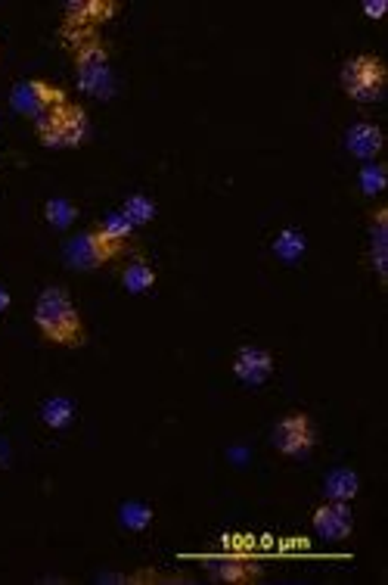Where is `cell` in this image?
<instances>
[{"mask_svg":"<svg viewBox=\"0 0 388 585\" xmlns=\"http://www.w3.org/2000/svg\"><path fill=\"white\" fill-rule=\"evenodd\" d=\"M35 327L41 330L47 343L59 349H81L88 343V327L66 287L41 290L35 303Z\"/></svg>","mask_w":388,"mask_h":585,"instance_id":"cell-1","label":"cell"},{"mask_svg":"<svg viewBox=\"0 0 388 585\" xmlns=\"http://www.w3.org/2000/svg\"><path fill=\"white\" fill-rule=\"evenodd\" d=\"M35 134L44 146H53V150H75L88 141V112L72 100H62L35 122Z\"/></svg>","mask_w":388,"mask_h":585,"instance_id":"cell-2","label":"cell"},{"mask_svg":"<svg viewBox=\"0 0 388 585\" xmlns=\"http://www.w3.org/2000/svg\"><path fill=\"white\" fill-rule=\"evenodd\" d=\"M72 57H75V72H78V88L97 100L112 97L115 75H112V63H109V50L103 48V41L93 35H81V41L72 44Z\"/></svg>","mask_w":388,"mask_h":585,"instance_id":"cell-3","label":"cell"},{"mask_svg":"<svg viewBox=\"0 0 388 585\" xmlns=\"http://www.w3.org/2000/svg\"><path fill=\"white\" fill-rule=\"evenodd\" d=\"M341 90L354 103H376L385 90V63L376 53H357L341 66Z\"/></svg>","mask_w":388,"mask_h":585,"instance_id":"cell-4","label":"cell"},{"mask_svg":"<svg viewBox=\"0 0 388 585\" xmlns=\"http://www.w3.org/2000/svg\"><path fill=\"white\" fill-rule=\"evenodd\" d=\"M270 442H274V449L279 452V455L301 458L305 452L314 449L317 430H314V423H310V418L305 411H289L277 420L274 433H270Z\"/></svg>","mask_w":388,"mask_h":585,"instance_id":"cell-5","label":"cell"},{"mask_svg":"<svg viewBox=\"0 0 388 585\" xmlns=\"http://www.w3.org/2000/svg\"><path fill=\"white\" fill-rule=\"evenodd\" d=\"M62 100H66V94H62L59 88H53V84H47V81H37V79L19 81L13 88V106L35 122L41 119L47 110H53L57 103H62Z\"/></svg>","mask_w":388,"mask_h":585,"instance_id":"cell-6","label":"cell"},{"mask_svg":"<svg viewBox=\"0 0 388 585\" xmlns=\"http://www.w3.org/2000/svg\"><path fill=\"white\" fill-rule=\"evenodd\" d=\"M310 526H314V533L326 538V542H345L354 529V514L351 507H348V502H330V498H326V502L317 505L314 514H310Z\"/></svg>","mask_w":388,"mask_h":585,"instance_id":"cell-7","label":"cell"},{"mask_svg":"<svg viewBox=\"0 0 388 585\" xmlns=\"http://www.w3.org/2000/svg\"><path fill=\"white\" fill-rule=\"evenodd\" d=\"M233 374L236 380H243L246 387H261L264 380H270L274 374V356L261 346H243L233 356Z\"/></svg>","mask_w":388,"mask_h":585,"instance_id":"cell-8","label":"cell"},{"mask_svg":"<svg viewBox=\"0 0 388 585\" xmlns=\"http://www.w3.org/2000/svg\"><path fill=\"white\" fill-rule=\"evenodd\" d=\"M370 265L379 287H385L388 283V271H385L388 268V209L385 206H379L370 221Z\"/></svg>","mask_w":388,"mask_h":585,"instance_id":"cell-9","label":"cell"},{"mask_svg":"<svg viewBox=\"0 0 388 585\" xmlns=\"http://www.w3.org/2000/svg\"><path fill=\"white\" fill-rule=\"evenodd\" d=\"M383 144H385V137H383V128L379 125H372V122H357V125H351L345 131V146H348V153L357 159H372V156H379V150H383Z\"/></svg>","mask_w":388,"mask_h":585,"instance_id":"cell-10","label":"cell"},{"mask_svg":"<svg viewBox=\"0 0 388 585\" xmlns=\"http://www.w3.org/2000/svg\"><path fill=\"white\" fill-rule=\"evenodd\" d=\"M208 567H212V576L217 582L227 585H248L261 580V567L248 558H215Z\"/></svg>","mask_w":388,"mask_h":585,"instance_id":"cell-11","label":"cell"},{"mask_svg":"<svg viewBox=\"0 0 388 585\" xmlns=\"http://www.w3.org/2000/svg\"><path fill=\"white\" fill-rule=\"evenodd\" d=\"M37 418H41L44 427H50V430H68L75 423V402L68 396H50V399H44Z\"/></svg>","mask_w":388,"mask_h":585,"instance_id":"cell-12","label":"cell"},{"mask_svg":"<svg viewBox=\"0 0 388 585\" xmlns=\"http://www.w3.org/2000/svg\"><path fill=\"white\" fill-rule=\"evenodd\" d=\"M323 492L330 502H351V498L361 492V476H357L351 467H339L323 480Z\"/></svg>","mask_w":388,"mask_h":585,"instance_id":"cell-13","label":"cell"},{"mask_svg":"<svg viewBox=\"0 0 388 585\" xmlns=\"http://www.w3.org/2000/svg\"><path fill=\"white\" fill-rule=\"evenodd\" d=\"M121 287L131 292V296H140V292L155 287V271L146 259H134L121 268Z\"/></svg>","mask_w":388,"mask_h":585,"instance_id":"cell-14","label":"cell"},{"mask_svg":"<svg viewBox=\"0 0 388 585\" xmlns=\"http://www.w3.org/2000/svg\"><path fill=\"white\" fill-rule=\"evenodd\" d=\"M305 250H308V237L301 234L299 228H283L274 237V256L279 261H286V265H295V261L305 256Z\"/></svg>","mask_w":388,"mask_h":585,"instance_id":"cell-15","label":"cell"},{"mask_svg":"<svg viewBox=\"0 0 388 585\" xmlns=\"http://www.w3.org/2000/svg\"><path fill=\"white\" fill-rule=\"evenodd\" d=\"M66 259H68V265L78 268V271H93V268H100L103 261H100V252H97V246H93V237H90V230L88 234H81V237H75L72 243H68V250H66Z\"/></svg>","mask_w":388,"mask_h":585,"instance_id":"cell-16","label":"cell"},{"mask_svg":"<svg viewBox=\"0 0 388 585\" xmlns=\"http://www.w3.org/2000/svg\"><path fill=\"white\" fill-rule=\"evenodd\" d=\"M44 221L53 230H66L78 221V206L68 197H50L44 203Z\"/></svg>","mask_w":388,"mask_h":585,"instance_id":"cell-17","label":"cell"},{"mask_svg":"<svg viewBox=\"0 0 388 585\" xmlns=\"http://www.w3.org/2000/svg\"><path fill=\"white\" fill-rule=\"evenodd\" d=\"M119 212H121L124 218H128L134 228H143V225H150V221L155 218L159 206H155V199L146 197V194H131L128 199H124V206H121Z\"/></svg>","mask_w":388,"mask_h":585,"instance_id":"cell-18","label":"cell"},{"mask_svg":"<svg viewBox=\"0 0 388 585\" xmlns=\"http://www.w3.org/2000/svg\"><path fill=\"white\" fill-rule=\"evenodd\" d=\"M155 511L146 502H124L119 511V523L128 533H143V529L152 526Z\"/></svg>","mask_w":388,"mask_h":585,"instance_id":"cell-19","label":"cell"},{"mask_svg":"<svg viewBox=\"0 0 388 585\" xmlns=\"http://www.w3.org/2000/svg\"><path fill=\"white\" fill-rule=\"evenodd\" d=\"M119 10L115 4H68L66 6V16H68V26H88V22H103L106 16H112V13Z\"/></svg>","mask_w":388,"mask_h":585,"instance_id":"cell-20","label":"cell"},{"mask_svg":"<svg viewBox=\"0 0 388 585\" xmlns=\"http://www.w3.org/2000/svg\"><path fill=\"white\" fill-rule=\"evenodd\" d=\"M100 234H106L109 240H115V243H124L128 246V240L134 237V225H131L128 218H124L121 212H109L103 221L97 225Z\"/></svg>","mask_w":388,"mask_h":585,"instance_id":"cell-21","label":"cell"},{"mask_svg":"<svg viewBox=\"0 0 388 585\" xmlns=\"http://www.w3.org/2000/svg\"><path fill=\"white\" fill-rule=\"evenodd\" d=\"M357 184H361V190L367 197H379L385 190V184H388V172H385V165H379V163H367L361 168V175H357Z\"/></svg>","mask_w":388,"mask_h":585,"instance_id":"cell-22","label":"cell"},{"mask_svg":"<svg viewBox=\"0 0 388 585\" xmlns=\"http://www.w3.org/2000/svg\"><path fill=\"white\" fill-rule=\"evenodd\" d=\"M363 16L383 19L385 16V0H367V4H363Z\"/></svg>","mask_w":388,"mask_h":585,"instance_id":"cell-23","label":"cell"},{"mask_svg":"<svg viewBox=\"0 0 388 585\" xmlns=\"http://www.w3.org/2000/svg\"><path fill=\"white\" fill-rule=\"evenodd\" d=\"M6 309H10V292H6L4 287H0V314H4Z\"/></svg>","mask_w":388,"mask_h":585,"instance_id":"cell-24","label":"cell"}]
</instances>
